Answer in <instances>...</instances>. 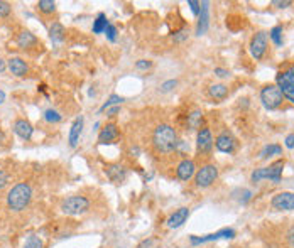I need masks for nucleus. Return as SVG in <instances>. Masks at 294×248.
<instances>
[{
	"instance_id": "1",
	"label": "nucleus",
	"mask_w": 294,
	"mask_h": 248,
	"mask_svg": "<svg viewBox=\"0 0 294 248\" xmlns=\"http://www.w3.org/2000/svg\"><path fill=\"white\" fill-rule=\"evenodd\" d=\"M178 133L176 130L167 125V123H161V125L156 127L154 133H152V144H154V149L161 154H171L178 149Z\"/></svg>"
},
{
	"instance_id": "2",
	"label": "nucleus",
	"mask_w": 294,
	"mask_h": 248,
	"mask_svg": "<svg viewBox=\"0 0 294 248\" xmlns=\"http://www.w3.org/2000/svg\"><path fill=\"white\" fill-rule=\"evenodd\" d=\"M32 188L29 183H17L7 193V206L10 211L20 213L31 205Z\"/></svg>"
},
{
	"instance_id": "3",
	"label": "nucleus",
	"mask_w": 294,
	"mask_h": 248,
	"mask_svg": "<svg viewBox=\"0 0 294 248\" xmlns=\"http://www.w3.org/2000/svg\"><path fill=\"white\" fill-rule=\"evenodd\" d=\"M284 166H286V161L278 159V161H274L272 164H269L267 167H259L250 174V181L259 183V181H262V179H269V181H272L274 184H279L281 177H282V171H284Z\"/></svg>"
},
{
	"instance_id": "4",
	"label": "nucleus",
	"mask_w": 294,
	"mask_h": 248,
	"mask_svg": "<svg viewBox=\"0 0 294 248\" xmlns=\"http://www.w3.org/2000/svg\"><path fill=\"white\" fill-rule=\"evenodd\" d=\"M90 206H92V202L85 196H70V198L61 201V211L68 216L85 215L90 210Z\"/></svg>"
},
{
	"instance_id": "5",
	"label": "nucleus",
	"mask_w": 294,
	"mask_h": 248,
	"mask_svg": "<svg viewBox=\"0 0 294 248\" xmlns=\"http://www.w3.org/2000/svg\"><path fill=\"white\" fill-rule=\"evenodd\" d=\"M276 84L279 86L282 97L294 105V64L287 66L286 70L276 75Z\"/></svg>"
},
{
	"instance_id": "6",
	"label": "nucleus",
	"mask_w": 294,
	"mask_h": 248,
	"mask_svg": "<svg viewBox=\"0 0 294 248\" xmlns=\"http://www.w3.org/2000/svg\"><path fill=\"white\" fill-rule=\"evenodd\" d=\"M261 101L264 105L265 110H278L279 106L282 105L284 101V97H282L281 89L278 84L270 83V84H265V86L261 89Z\"/></svg>"
},
{
	"instance_id": "7",
	"label": "nucleus",
	"mask_w": 294,
	"mask_h": 248,
	"mask_svg": "<svg viewBox=\"0 0 294 248\" xmlns=\"http://www.w3.org/2000/svg\"><path fill=\"white\" fill-rule=\"evenodd\" d=\"M218 179V167L215 164H205L201 166L195 174V184L196 188L206 189Z\"/></svg>"
},
{
	"instance_id": "8",
	"label": "nucleus",
	"mask_w": 294,
	"mask_h": 248,
	"mask_svg": "<svg viewBox=\"0 0 294 248\" xmlns=\"http://www.w3.org/2000/svg\"><path fill=\"white\" fill-rule=\"evenodd\" d=\"M235 230L234 228H223L217 233H210V235H203V236H196L191 235L190 236V243L193 246L203 245V243H210V241H218V240H232L235 238Z\"/></svg>"
},
{
	"instance_id": "9",
	"label": "nucleus",
	"mask_w": 294,
	"mask_h": 248,
	"mask_svg": "<svg viewBox=\"0 0 294 248\" xmlns=\"http://www.w3.org/2000/svg\"><path fill=\"white\" fill-rule=\"evenodd\" d=\"M248 51H250V56L256 61H261L265 53H267V32H257L254 34V37L250 39V44H248Z\"/></svg>"
},
{
	"instance_id": "10",
	"label": "nucleus",
	"mask_w": 294,
	"mask_h": 248,
	"mask_svg": "<svg viewBox=\"0 0 294 248\" xmlns=\"http://www.w3.org/2000/svg\"><path fill=\"white\" fill-rule=\"evenodd\" d=\"M213 135H212V130L208 127H201L200 130H198V135H196V150H198V155H210L212 150H213Z\"/></svg>"
},
{
	"instance_id": "11",
	"label": "nucleus",
	"mask_w": 294,
	"mask_h": 248,
	"mask_svg": "<svg viewBox=\"0 0 294 248\" xmlns=\"http://www.w3.org/2000/svg\"><path fill=\"white\" fill-rule=\"evenodd\" d=\"M270 206L276 211H294V193H289V191L278 193L270 199Z\"/></svg>"
},
{
	"instance_id": "12",
	"label": "nucleus",
	"mask_w": 294,
	"mask_h": 248,
	"mask_svg": "<svg viewBox=\"0 0 294 248\" xmlns=\"http://www.w3.org/2000/svg\"><path fill=\"white\" fill-rule=\"evenodd\" d=\"M215 147H217V150L223 152V154H232L237 147V140L230 132H222L215 140Z\"/></svg>"
},
{
	"instance_id": "13",
	"label": "nucleus",
	"mask_w": 294,
	"mask_h": 248,
	"mask_svg": "<svg viewBox=\"0 0 294 248\" xmlns=\"http://www.w3.org/2000/svg\"><path fill=\"white\" fill-rule=\"evenodd\" d=\"M195 174H196V164L191 159H183L176 167V177L179 181L184 183L190 181L191 177H195Z\"/></svg>"
},
{
	"instance_id": "14",
	"label": "nucleus",
	"mask_w": 294,
	"mask_h": 248,
	"mask_svg": "<svg viewBox=\"0 0 294 248\" xmlns=\"http://www.w3.org/2000/svg\"><path fill=\"white\" fill-rule=\"evenodd\" d=\"M83 125H85V118L83 115H78L75 120L71 123V128H70V135H68V142H70V147L75 149L78 142H80V137H81V132H83Z\"/></svg>"
},
{
	"instance_id": "15",
	"label": "nucleus",
	"mask_w": 294,
	"mask_h": 248,
	"mask_svg": "<svg viewBox=\"0 0 294 248\" xmlns=\"http://www.w3.org/2000/svg\"><path fill=\"white\" fill-rule=\"evenodd\" d=\"M120 137V130L115 123H107V125L101 128L98 133V144L105 145V144H112Z\"/></svg>"
},
{
	"instance_id": "16",
	"label": "nucleus",
	"mask_w": 294,
	"mask_h": 248,
	"mask_svg": "<svg viewBox=\"0 0 294 248\" xmlns=\"http://www.w3.org/2000/svg\"><path fill=\"white\" fill-rule=\"evenodd\" d=\"M14 132L19 139L22 140H31L32 139V133H34V127L31 125L29 120H26V118H17L14 122Z\"/></svg>"
},
{
	"instance_id": "17",
	"label": "nucleus",
	"mask_w": 294,
	"mask_h": 248,
	"mask_svg": "<svg viewBox=\"0 0 294 248\" xmlns=\"http://www.w3.org/2000/svg\"><path fill=\"white\" fill-rule=\"evenodd\" d=\"M105 174L107 177L110 179L114 184H120L127 179V169L120 166V164H110L105 167Z\"/></svg>"
},
{
	"instance_id": "18",
	"label": "nucleus",
	"mask_w": 294,
	"mask_h": 248,
	"mask_svg": "<svg viewBox=\"0 0 294 248\" xmlns=\"http://www.w3.org/2000/svg\"><path fill=\"white\" fill-rule=\"evenodd\" d=\"M208 2H201V9H200V19H198V26H196V36H203L206 34L208 27H210V7H208Z\"/></svg>"
},
{
	"instance_id": "19",
	"label": "nucleus",
	"mask_w": 294,
	"mask_h": 248,
	"mask_svg": "<svg viewBox=\"0 0 294 248\" xmlns=\"http://www.w3.org/2000/svg\"><path fill=\"white\" fill-rule=\"evenodd\" d=\"M188 218H190V208H179V210H176L171 216L167 218L166 224H167V228L176 230L179 227H183Z\"/></svg>"
},
{
	"instance_id": "20",
	"label": "nucleus",
	"mask_w": 294,
	"mask_h": 248,
	"mask_svg": "<svg viewBox=\"0 0 294 248\" xmlns=\"http://www.w3.org/2000/svg\"><path fill=\"white\" fill-rule=\"evenodd\" d=\"M7 67L17 78H24L29 73V66H27V63L22 58H10L7 61Z\"/></svg>"
},
{
	"instance_id": "21",
	"label": "nucleus",
	"mask_w": 294,
	"mask_h": 248,
	"mask_svg": "<svg viewBox=\"0 0 294 248\" xmlns=\"http://www.w3.org/2000/svg\"><path fill=\"white\" fill-rule=\"evenodd\" d=\"M15 41H17V46L20 49H31V48H36L39 44L37 37L29 31H22L19 36H17Z\"/></svg>"
},
{
	"instance_id": "22",
	"label": "nucleus",
	"mask_w": 294,
	"mask_h": 248,
	"mask_svg": "<svg viewBox=\"0 0 294 248\" xmlns=\"http://www.w3.org/2000/svg\"><path fill=\"white\" fill-rule=\"evenodd\" d=\"M66 36V29L61 22H53V26L49 27V37L54 44H61L65 41Z\"/></svg>"
},
{
	"instance_id": "23",
	"label": "nucleus",
	"mask_w": 294,
	"mask_h": 248,
	"mask_svg": "<svg viewBox=\"0 0 294 248\" xmlns=\"http://www.w3.org/2000/svg\"><path fill=\"white\" fill-rule=\"evenodd\" d=\"M208 93H210V97L215 100H225L228 97V86H225L222 83L212 84V86L208 88Z\"/></svg>"
},
{
	"instance_id": "24",
	"label": "nucleus",
	"mask_w": 294,
	"mask_h": 248,
	"mask_svg": "<svg viewBox=\"0 0 294 248\" xmlns=\"http://www.w3.org/2000/svg\"><path fill=\"white\" fill-rule=\"evenodd\" d=\"M201 123H203V111L198 110V108L191 110L190 115H188V127L193 128V130H200Z\"/></svg>"
},
{
	"instance_id": "25",
	"label": "nucleus",
	"mask_w": 294,
	"mask_h": 248,
	"mask_svg": "<svg viewBox=\"0 0 294 248\" xmlns=\"http://www.w3.org/2000/svg\"><path fill=\"white\" fill-rule=\"evenodd\" d=\"M110 22L107 20V15L103 12H100L97 15V19L93 20V26H92V32L93 34H101V32H105V29L109 27Z\"/></svg>"
},
{
	"instance_id": "26",
	"label": "nucleus",
	"mask_w": 294,
	"mask_h": 248,
	"mask_svg": "<svg viewBox=\"0 0 294 248\" xmlns=\"http://www.w3.org/2000/svg\"><path fill=\"white\" fill-rule=\"evenodd\" d=\"M282 154V147L278 144H270V145H265V147L261 150V159H269V157H274V155H281Z\"/></svg>"
},
{
	"instance_id": "27",
	"label": "nucleus",
	"mask_w": 294,
	"mask_h": 248,
	"mask_svg": "<svg viewBox=\"0 0 294 248\" xmlns=\"http://www.w3.org/2000/svg\"><path fill=\"white\" fill-rule=\"evenodd\" d=\"M37 10L44 15H51L56 12V2L54 0H39L37 2Z\"/></svg>"
},
{
	"instance_id": "28",
	"label": "nucleus",
	"mask_w": 294,
	"mask_h": 248,
	"mask_svg": "<svg viewBox=\"0 0 294 248\" xmlns=\"http://www.w3.org/2000/svg\"><path fill=\"white\" fill-rule=\"evenodd\" d=\"M232 198L239 201L240 205H247V202L252 199V191H248V189H245V188L235 189L234 193H232Z\"/></svg>"
},
{
	"instance_id": "29",
	"label": "nucleus",
	"mask_w": 294,
	"mask_h": 248,
	"mask_svg": "<svg viewBox=\"0 0 294 248\" xmlns=\"http://www.w3.org/2000/svg\"><path fill=\"white\" fill-rule=\"evenodd\" d=\"M122 101H123V98L120 97V95H112V97H110L109 100H107V103H103V105L100 106V110H98V111H100V114H103V111H107L109 108H112V106L120 105Z\"/></svg>"
},
{
	"instance_id": "30",
	"label": "nucleus",
	"mask_w": 294,
	"mask_h": 248,
	"mask_svg": "<svg viewBox=\"0 0 294 248\" xmlns=\"http://www.w3.org/2000/svg\"><path fill=\"white\" fill-rule=\"evenodd\" d=\"M44 120H46L48 123H58V122L63 120V115H61L58 110L48 108L46 111H44Z\"/></svg>"
},
{
	"instance_id": "31",
	"label": "nucleus",
	"mask_w": 294,
	"mask_h": 248,
	"mask_svg": "<svg viewBox=\"0 0 294 248\" xmlns=\"http://www.w3.org/2000/svg\"><path fill=\"white\" fill-rule=\"evenodd\" d=\"M269 37L276 46H282V27L281 26L272 27V29L269 31Z\"/></svg>"
},
{
	"instance_id": "32",
	"label": "nucleus",
	"mask_w": 294,
	"mask_h": 248,
	"mask_svg": "<svg viewBox=\"0 0 294 248\" xmlns=\"http://www.w3.org/2000/svg\"><path fill=\"white\" fill-rule=\"evenodd\" d=\"M24 248H44V243H43V240L39 238V236L29 235V236H27V240H26V243H24Z\"/></svg>"
},
{
	"instance_id": "33",
	"label": "nucleus",
	"mask_w": 294,
	"mask_h": 248,
	"mask_svg": "<svg viewBox=\"0 0 294 248\" xmlns=\"http://www.w3.org/2000/svg\"><path fill=\"white\" fill-rule=\"evenodd\" d=\"M105 36H107V39H109L110 42H115L117 41V27L109 24V27L105 29Z\"/></svg>"
},
{
	"instance_id": "34",
	"label": "nucleus",
	"mask_w": 294,
	"mask_h": 248,
	"mask_svg": "<svg viewBox=\"0 0 294 248\" xmlns=\"http://www.w3.org/2000/svg\"><path fill=\"white\" fill-rule=\"evenodd\" d=\"M10 12H12V7H10L9 2H4V0H0V17H9Z\"/></svg>"
},
{
	"instance_id": "35",
	"label": "nucleus",
	"mask_w": 294,
	"mask_h": 248,
	"mask_svg": "<svg viewBox=\"0 0 294 248\" xmlns=\"http://www.w3.org/2000/svg\"><path fill=\"white\" fill-rule=\"evenodd\" d=\"M135 67H137L139 71H147L152 67V61L149 59H139L137 63H135Z\"/></svg>"
},
{
	"instance_id": "36",
	"label": "nucleus",
	"mask_w": 294,
	"mask_h": 248,
	"mask_svg": "<svg viewBox=\"0 0 294 248\" xmlns=\"http://www.w3.org/2000/svg\"><path fill=\"white\" fill-rule=\"evenodd\" d=\"M188 29H181V31H178L176 34H174V36H173V39H174V41H176V42H183V41H186V39H188Z\"/></svg>"
},
{
	"instance_id": "37",
	"label": "nucleus",
	"mask_w": 294,
	"mask_h": 248,
	"mask_svg": "<svg viewBox=\"0 0 294 248\" xmlns=\"http://www.w3.org/2000/svg\"><path fill=\"white\" fill-rule=\"evenodd\" d=\"M176 84H178L176 80H167V81H164L161 84V89H162L164 93H167V92H171L173 88H176Z\"/></svg>"
},
{
	"instance_id": "38",
	"label": "nucleus",
	"mask_w": 294,
	"mask_h": 248,
	"mask_svg": "<svg viewBox=\"0 0 294 248\" xmlns=\"http://www.w3.org/2000/svg\"><path fill=\"white\" fill-rule=\"evenodd\" d=\"M188 5L191 9V12L195 15H200V9H201V2H198V0H188Z\"/></svg>"
},
{
	"instance_id": "39",
	"label": "nucleus",
	"mask_w": 294,
	"mask_h": 248,
	"mask_svg": "<svg viewBox=\"0 0 294 248\" xmlns=\"http://www.w3.org/2000/svg\"><path fill=\"white\" fill-rule=\"evenodd\" d=\"M272 5L278 9H286V7H289V5H292V2L291 0H274Z\"/></svg>"
},
{
	"instance_id": "40",
	"label": "nucleus",
	"mask_w": 294,
	"mask_h": 248,
	"mask_svg": "<svg viewBox=\"0 0 294 248\" xmlns=\"http://www.w3.org/2000/svg\"><path fill=\"white\" fill-rule=\"evenodd\" d=\"M286 240H287V245H289L291 248H294V227H291L289 230H287Z\"/></svg>"
},
{
	"instance_id": "41",
	"label": "nucleus",
	"mask_w": 294,
	"mask_h": 248,
	"mask_svg": "<svg viewBox=\"0 0 294 248\" xmlns=\"http://www.w3.org/2000/svg\"><path fill=\"white\" fill-rule=\"evenodd\" d=\"M215 75H217L218 78H228L230 71L225 70V67H215Z\"/></svg>"
},
{
	"instance_id": "42",
	"label": "nucleus",
	"mask_w": 294,
	"mask_h": 248,
	"mask_svg": "<svg viewBox=\"0 0 294 248\" xmlns=\"http://www.w3.org/2000/svg\"><path fill=\"white\" fill-rule=\"evenodd\" d=\"M284 145L287 149H294V133H289V135H286V139H284Z\"/></svg>"
},
{
	"instance_id": "43",
	"label": "nucleus",
	"mask_w": 294,
	"mask_h": 248,
	"mask_svg": "<svg viewBox=\"0 0 294 248\" xmlns=\"http://www.w3.org/2000/svg\"><path fill=\"white\" fill-rule=\"evenodd\" d=\"M7 183H9L7 172H5V171H0V189H4L5 186H7Z\"/></svg>"
},
{
	"instance_id": "44",
	"label": "nucleus",
	"mask_w": 294,
	"mask_h": 248,
	"mask_svg": "<svg viewBox=\"0 0 294 248\" xmlns=\"http://www.w3.org/2000/svg\"><path fill=\"white\" fill-rule=\"evenodd\" d=\"M118 111H120V105H117V106H112V108L107 110V117H115Z\"/></svg>"
},
{
	"instance_id": "45",
	"label": "nucleus",
	"mask_w": 294,
	"mask_h": 248,
	"mask_svg": "<svg viewBox=\"0 0 294 248\" xmlns=\"http://www.w3.org/2000/svg\"><path fill=\"white\" fill-rule=\"evenodd\" d=\"M151 245H152V238H149V240H144V241H140L139 248H151Z\"/></svg>"
},
{
	"instance_id": "46",
	"label": "nucleus",
	"mask_w": 294,
	"mask_h": 248,
	"mask_svg": "<svg viewBox=\"0 0 294 248\" xmlns=\"http://www.w3.org/2000/svg\"><path fill=\"white\" fill-rule=\"evenodd\" d=\"M5 67H7V61H4L2 58H0V73H4Z\"/></svg>"
},
{
	"instance_id": "47",
	"label": "nucleus",
	"mask_w": 294,
	"mask_h": 248,
	"mask_svg": "<svg viewBox=\"0 0 294 248\" xmlns=\"http://www.w3.org/2000/svg\"><path fill=\"white\" fill-rule=\"evenodd\" d=\"M4 142H5V133H4L2 130H0V147H2V145H4Z\"/></svg>"
},
{
	"instance_id": "48",
	"label": "nucleus",
	"mask_w": 294,
	"mask_h": 248,
	"mask_svg": "<svg viewBox=\"0 0 294 248\" xmlns=\"http://www.w3.org/2000/svg\"><path fill=\"white\" fill-rule=\"evenodd\" d=\"M4 101H5V93L0 89V103H4Z\"/></svg>"
}]
</instances>
